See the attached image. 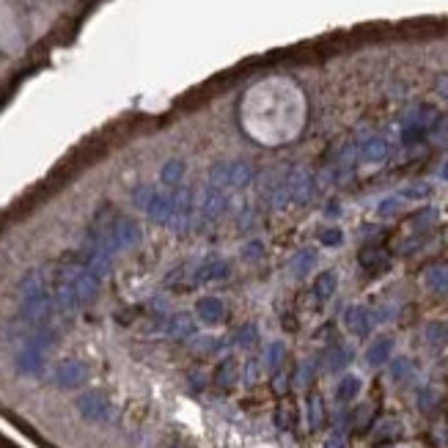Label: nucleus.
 I'll return each instance as SVG.
<instances>
[{
	"mask_svg": "<svg viewBox=\"0 0 448 448\" xmlns=\"http://www.w3.org/2000/svg\"><path fill=\"white\" fill-rule=\"evenodd\" d=\"M237 380H239V363H237L234 358H223V360L218 363L215 374H212V383H215L221 391H231V388L237 385Z\"/></svg>",
	"mask_w": 448,
	"mask_h": 448,
	"instance_id": "obj_9",
	"label": "nucleus"
},
{
	"mask_svg": "<svg viewBox=\"0 0 448 448\" xmlns=\"http://www.w3.org/2000/svg\"><path fill=\"white\" fill-rule=\"evenodd\" d=\"M401 195H404V198H426V195H429V184H424V182L410 184V187H404Z\"/></svg>",
	"mask_w": 448,
	"mask_h": 448,
	"instance_id": "obj_26",
	"label": "nucleus"
},
{
	"mask_svg": "<svg viewBox=\"0 0 448 448\" xmlns=\"http://www.w3.org/2000/svg\"><path fill=\"white\" fill-rule=\"evenodd\" d=\"M154 193H157V190H154V184H141V187H138V190L132 193V201H135V207L146 212V209H149V204H152V198H154Z\"/></svg>",
	"mask_w": 448,
	"mask_h": 448,
	"instance_id": "obj_17",
	"label": "nucleus"
},
{
	"mask_svg": "<svg viewBox=\"0 0 448 448\" xmlns=\"http://www.w3.org/2000/svg\"><path fill=\"white\" fill-rule=\"evenodd\" d=\"M325 448H346V443H344V438H341V435H330V438H328V443H325Z\"/></svg>",
	"mask_w": 448,
	"mask_h": 448,
	"instance_id": "obj_33",
	"label": "nucleus"
},
{
	"mask_svg": "<svg viewBox=\"0 0 448 448\" xmlns=\"http://www.w3.org/2000/svg\"><path fill=\"white\" fill-rule=\"evenodd\" d=\"M319 242L328 245V248H336V245L344 242V234H341V228H325V231L319 234Z\"/></svg>",
	"mask_w": 448,
	"mask_h": 448,
	"instance_id": "obj_24",
	"label": "nucleus"
},
{
	"mask_svg": "<svg viewBox=\"0 0 448 448\" xmlns=\"http://www.w3.org/2000/svg\"><path fill=\"white\" fill-rule=\"evenodd\" d=\"M426 286L435 291H448V267H432L426 273Z\"/></svg>",
	"mask_w": 448,
	"mask_h": 448,
	"instance_id": "obj_15",
	"label": "nucleus"
},
{
	"mask_svg": "<svg viewBox=\"0 0 448 448\" xmlns=\"http://www.w3.org/2000/svg\"><path fill=\"white\" fill-rule=\"evenodd\" d=\"M184 275L190 278V267H187V264H179V267H173L168 275H166V283H168V286H182Z\"/></svg>",
	"mask_w": 448,
	"mask_h": 448,
	"instance_id": "obj_25",
	"label": "nucleus"
},
{
	"mask_svg": "<svg viewBox=\"0 0 448 448\" xmlns=\"http://www.w3.org/2000/svg\"><path fill=\"white\" fill-rule=\"evenodd\" d=\"M195 317L204 322V325H221L225 317V305L221 297H201L195 303Z\"/></svg>",
	"mask_w": 448,
	"mask_h": 448,
	"instance_id": "obj_8",
	"label": "nucleus"
},
{
	"mask_svg": "<svg viewBox=\"0 0 448 448\" xmlns=\"http://www.w3.org/2000/svg\"><path fill=\"white\" fill-rule=\"evenodd\" d=\"M170 195H173V221H170V228L184 231V228H190L193 218H195V195H193L190 187H176V190H170Z\"/></svg>",
	"mask_w": 448,
	"mask_h": 448,
	"instance_id": "obj_4",
	"label": "nucleus"
},
{
	"mask_svg": "<svg viewBox=\"0 0 448 448\" xmlns=\"http://www.w3.org/2000/svg\"><path fill=\"white\" fill-rule=\"evenodd\" d=\"M336 289H338V278H336V273H330V270L319 273L317 280H314V294H317L319 300H330V297L336 294Z\"/></svg>",
	"mask_w": 448,
	"mask_h": 448,
	"instance_id": "obj_12",
	"label": "nucleus"
},
{
	"mask_svg": "<svg viewBox=\"0 0 448 448\" xmlns=\"http://www.w3.org/2000/svg\"><path fill=\"white\" fill-rule=\"evenodd\" d=\"M404 369H407V360H396V363H393V377H401Z\"/></svg>",
	"mask_w": 448,
	"mask_h": 448,
	"instance_id": "obj_34",
	"label": "nucleus"
},
{
	"mask_svg": "<svg viewBox=\"0 0 448 448\" xmlns=\"http://www.w3.org/2000/svg\"><path fill=\"white\" fill-rule=\"evenodd\" d=\"M346 360H349V355H346L344 349H333V352H330V358H328L330 369H341V366H344Z\"/></svg>",
	"mask_w": 448,
	"mask_h": 448,
	"instance_id": "obj_29",
	"label": "nucleus"
},
{
	"mask_svg": "<svg viewBox=\"0 0 448 448\" xmlns=\"http://www.w3.org/2000/svg\"><path fill=\"white\" fill-rule=\"evenodd\" d=\"M253 182V168L245 160H234V163H215L209 168V184L212 187H231V190H245Z\"/></svg>",
	"mask_w": 448,
	"mask_h": 448,
	"instance_id": "obj_1",
	"label": "nucleus"
},
{
	"mask_svg": "<svg viewBox=\"0 0 448 448\" xmlns=\"http://www.w3.org/2000/svg\"><path fill=\"white\" fill-rule=\"evenodd\" d=\"M314 262H317V256H314L311 250H303V253H297V256H294V262H291V270H294V275H308V270L314 267Z\"/></svg>",
	"mask_w": 448,
	"mask_h": 448,
	"instance_id": "obj_18",
	"label": "nucleus"
},
{
	"mask_svg": "<svg viewBox=\"0 0 448 448\" xmlns=\"http://www.w3.org/2000/svg\"><path fill=\"white\" fill-rule=\"evenodd\" d=\"M80 407H83V413H86L88 418H102V415H105V401H102L99 396H86Z\"/></svg>",
	"mask_w": 448,
	"mask_h": 448,
	"instance_id": "obj_21",
	"label": "nucleus"
},
{
	"mask_svg": "<svg viewBox=\"0 0 448 448\" xmlns=\"http://www.w3.org/2000/svg\"><path fill=\"white\" fill-rule=\"evenodd\" d=\"M184 160H168V163H163V168H160V182L163 184H179L182 182V176H184Z\"/></svg>",
	"mask_w": 448,
	"mask_h": 448,
	"instance_id": "obj_13",
	"label": "nucleus"
},
{
	"mask_svg": "<svg viewBox=\"0 0 448 448\" xmlns=\"http://www.w3.org/2000/svg\"><path fill=\"white\" fill-rule=\"evenodd\" d=\"M198 283H209V280H225L231 275V267H228V262L223 259H218V256H209V259H204L198 267H195V273H193Z\"/></svg>",
	"mask_w": 448,
	"mask_h": 448,
	"instance_id": "obj_6",
	"label": "nucleus"
},
{
	"mask_svg": "<svg viewBox=\"0 0 448 448\" xmlns=\"http://www.w3.org/2000/svg\"><path fill=\"white\" fill-rule=\"evenodd\" d=\"M443 179H448V166H446V170H443Z\"/></svg>",
	"mask_w": 448,
	"mask_h": 448,
	"instance_id": "obj_36",
	"label": "nucleus"
},
{
	"mask_svg": "<svg viewBox=\"0 0 448 448\" xmlns=\"http://www.w3.org/2000/svg\"><path fill=\"white\" fill-rule=\"evenodd\" d=\"M336 215H341V212H338V204L336 201H330V204H328V218H336Z\"/></svg>",
	"mask_w": 448,
	"mask_h": 448,
	"instance_id": "obj_35",
	"label": "nucleus"
},
{
	"mask_svg": "<svg viewBox=\"0 0 448 448\" xmlns=\"http://www.w3.org/2000/svg\"><path fill=\"white\" fill-rule=\"evenodd\" d=\"M242 256H245L248 262H259V259L264 256V245H262L259 239H250V242H245V248H242Z\"/></svg>",
	"mask_w": 448,
	"mask_h": 448,
	"instance_id": "obj_23",
	"label": "nucleus"
},
{
	"mask_svg": "<svg viewBox=\"0 0 448 448\" xmlns=\"http://www.w3.org/2000/svg\"><path fill=\"white\" fill-rule=\"evenodd\" d=\"M166 330L176 338H190L195 333V322L190 319V314H173L166 325Z\"/></svg>",
	"mask_w": 448,
	"mask_h": 448,
	"instance_id": "obj_11",
	"label": "nucleus"
},
{
	"mask_svg": "<svg viewBox=\"0 0 448 448\" xmlns=\"http://www.w3.org/2000/svg\"><path fill=\"white\" fill-rule=\"evenodd\" d=\"M256 338H259L256 325H242V328L234 333V341H237L239 346H250V344H256Z\"/></svg>",
	"mask_w": 448,
	"mask_h": 448,
	"instance_id": "obj_22",
	"label": "nucleus"
},
{
	"mask_svg": "<svg viewBox=\"0 0 448 448\" xmlns=\"http://www.w3.org/2000/svg\"><path fill=\"white\" fill-rule=\"evenodd\" d=\"M283 187H286V195H289V204H297V207H305L314 201L317 195V182L314 176L305 168H291L283 176Z\"/></svg>",
	"mask_w": 448,
	"mask_h": 448,
	"instance_id": "obj_2",
	"label": "nucleus"
},
{
	"mask_svg": "<svg viewBox=\"0 0 448 448\" xmlns=\"http://www.w3.org/2000/svg\"><path fill=\"white\" fill-rule=\"evenodd\" d=\"M280 358H283V344H273V346H270V355H267V360H270L273 366H278Z\"/></svg>",
	"mask_w": 448,
	"mask_h": 448,
	"instance_id": "obj_31",
	"label": "nucleus"
},
{
	"mask_svg": "<svg viewBox=\"0 0 448 448\" xmlns=\"http://www.w3.org/2000/svg\"><path fill=\"white\" fill-rule=\"evenodd\" d=\"M360 264H363L366 270H380V267H385V264H388V259H385V253H383V250H363Z\"/></svg>",
	"mask_w": 448,
	"mask_h": 448,
	"instance_id": "obj_19",
	"label": "nucleus"
},
{
	"mask_svg": "<svg viewBox=\"0 0 448 448\" xmlns=\"http://www.w3.org/2000/svg\"><path fill=\"white\" fill-rule=\"evenodd\" d=\"M225 212V195L221 187H207L195 204V215H198V225H209L215 221H221Z\"/></svg>",
	"mask_w": 448,
	"mask_h": 448,
	"instance_id": "obj_3",
	"label": "nucleus"
},
{
	"mask_svg": "<svg viewBox=\"0 0 448 448\" xmlns=\"http://www.w3.org/2000/svg\"><path fill=\"white\" fill-rule=\"evenodd\" d=\"M391 349H393L391 338H380V341L366 352V360H369L371 366H383V363L391 358Z\"/></svg>",
	"mask_w": 448,
	"mask_h": 448,
	"instance_id": "obj_14",
	"label": "nucleus"
},
{
	"mask_svg": "<svg viewBox=\"0 0 448 448\" xmlns=\"http://www.w3.org/2000/svg\"><path fill=\"white\" fill-rule=\"evenodd\" d=\"M360 391V380L358 377H352V374H346L344 380H341V385H338V399L341 401H349V399H355Z\"/></svg>",
	"mask_w": 448,
	"mask_h": 448,
	"instance_id": "obj_16",
	"label": "nucleus"
},
{
	"mask_svg": "<svg viewBox=\"0 0 448 448\" xmlns=\"http://www.w3.org/2000/svg\"><path fill=\"white\" fill-rule=\"evenodd\" d=\"M311 424L314 426H319V418H322V401H319V396H311Z\"/></svg>",
	"mask_w": 448,
	"mask_h": 448,
	"instance_id": "obj_30",
	"label": "nucleus"
},
{
	"mask_svg": "<svg viewBox=\"0 0 448 448\" xmlns=\"http://www.w3.org/2000/svg\"><path fill=\"white\" fill-rule=\"evenodd\" d=\"M146 215H149L152 223L170 225V221H173V195L166 193V190H157L152 204H149V209H146Z\"/></svg>",
	"mask_w": 448,
	"mask_h": 448,
	"instance_id": "obj_5",
	"label": "nucleus"
},
{
	"mask_svg": "<svg viewBox=\"0 0 448 448\" xmlns=\"http://www.w3.org/2000/svg\"><path fill=\"white\" fill-rule=\"evenodd\" d=\"M391 154V143L383 135H371L360 143V160L363 163H385Z\"/></svg>",
	"mask_w": 448,
	"mask_h": 448,
	"instance_id": "obj_7",
	"label": "nucleus"
},
{
	"mask_svg": "<svg viewBox=\"0 0 448 448\" xmlns=\"http://www.w3.org/2000/svg\"><path fill=\"white\" fill-rule=\"evenodd\" d=\"M435 88H438L440 97H446L448 99V74H440V77H438V86H435Z\"/></svg>",
	"mask_w": 448,
	"mask_h": 448,
	"instance_id": "obj_32",
	"label": "nucleus"
},
{
	"mask_svg": "<svg viewBox=\"0 0 448 448\" xmlns=\"http://www.w3.org/2000/svg\"><path fill=\"white\" fill-rule=\"evenodd\" d=\"M344 322H346V328H349L355 336H366V333L371 330V314H369L363 305H352V308H346Z\"/></svg>",
	"mask_w": 448,
	"mask_h": 448,
	"instance_id": "obj_10",
	"label": "nucleus"
},
{
	"mask_svg": "<svg viewBox=\"0 0 448 448\" xmlns=\"http://www.w3.org/2000/svg\"><path fill=\"white\" fill-rule=\"evenodd\" d=\"M377 209H380V215H393V212L399 209V198H396V195H391V198H383Z\"/></svg>",
	"mask_w": 448,
	"mask_h": 448,
	"instance_id": "obj_28",
	"label": "nucleus"
},
{
	"mask_svg": "<svg viewBox=\"0 0 448 448\" xmlns=\"http://www.w3.org/2000/svg\"><path fill=\"white\" fill-rule=\"evenodd\" d=\"M83 374H86V371H83L80 363H66V366H61V374H58V377H61L63 385H72V383H80Z\"/></svg>",
	"mask_w": 448,
	"mask_h": 448,
	"instance_id": "obj_20",
	"label": "nucleus"
},
{
	"mask_svg": "<svg viewBox=\"0 0 448 448\" xmlns=\"http://www.w3.org/2000/svg\"><path fill=\"white\" fill-rule=\"evenodd\" d=\"M435 221H438V209H424L421 215H415V218H413V225L424 228V225H432Z\"/></svg>",
	"mask_w": 448,
	"mask_h": 448,
	"instance_id": "obj_27",
	"label": "nucleus"
}]
</instances>
